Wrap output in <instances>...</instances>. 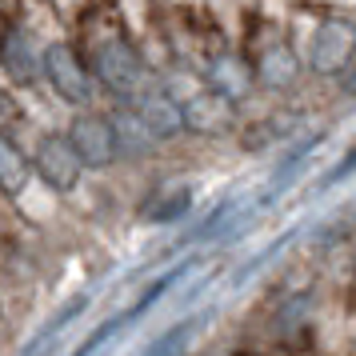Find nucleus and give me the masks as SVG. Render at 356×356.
Masks as SVG:
<instances>
[{
    "mask_svg": "<svg viewBox=\"0 0 356 356\" xmlns=\"http://www.w3.org/2000/svg\"><path fill=\"white\" fill-rule=\"evenodd\" d=\"M33 180V161L17 148V140L8 132H0V193L20 196Z\"/></svg>",
    "mask_w": 356,
    "mask_h": 356,
    "instance_id": "nucleus-5",
    "label": "nucleus"
},
{
    "mask_svg": "<svg viewBox=\"0 0 356 356\" xmlns=\"http://www.w3.org/2000/svg\"><path fill=\"white\" fill-rule=\"evenodd\" d=\"M81 168H84V164L76 161V152H72V145H68V136L49 132V136H40V140H36L33 172L49 184L52 193H72V188H76V180H81Z\"/></svg>",
    "mask_w": 356,
    "mask_h": 356,
    "instance_id": "nucleus-3",
    "label": "nucleus"
},
{
    "mask_svg": "<svg viewBox=\"0 0 356 356\" xmlns=\"http://www.w3.org/2000/svg\"><path fill=\"white\" fill-rule=\"evenodd\" d=\"M68 145L76 152V161L84 168H108V164L120 156V136H116V124L100 113H81L72 124H68Z\"/></svg>",
    "mask_w": 356,
    "mask_h": 356,
    "instance_id": "nucleus-2",
    "label": "nucleus"
},
{
    "mask_svg": "<svg viewBox=\"0 0 356 356\" xmlns=\"http://www.w3.org/2000/svg\"><path fill=\"white\" fill-rule=\"evenodd\" d=\"M353 168H356V148H353V156H348V161L340 164V172H337V177H344V172H353Z\"/></svg>",
    "mask_w": 356,
    "mask_h": 356,
    "instance_id": "nucleus-8",
    "label": "nucleus"
},
{
    "mask_svg": "<svg viewBox=\"0 0 356 356\" xmlns=\"http://www.w3.org/2000/svg\"><path fill=\"white\" fill-rule=\"evenodd\" d=\"M40 76L52 84V92L65 104H88L92 100V72L84 68L81 52L65 40H52L40 52Z\"/></svg>",
    "mask_w": 356,
    "mask_h": 356,
    "instance_id": "nucleus-1",
    "label": "nucleus"
},
{
    "mask_svg": "<svg viewBox=\"0 0 356 356\" xmlns=\"http://www.w3.org/2000/svg\"><path fill=\"white\" fill-rule=\"evenodd\" d=\"M13 120H20V108H17V100L0 88V129H8Z\"/></svg>",
    "mask_w": 356,
    "mask_h": 356,
    "instance_id": "nucleus-7",
    "label": "nucleus"
},
{
    "mask_svg": "<svg viewBox=\"0 0 356 356\" xmlns=\"http://www.w3.org/2000/svg\"><path fill=\"white\" fill-rule=\"evenodd\" d=\"M0 68L13 84H33L40 81V52L33 49V40L24 36L17 20L0 29Z\"/></svg>",
    "mask_w": 356,
    "mask_h": 356,
    "instance_id": "nucleus-4",
    "label": "nucleus"
},
{
    "mask_svg": "<svg viewBox=\"0 0 356 356\" xmlns=\"http://www.w3.org/2000/svg\"><path fill=\"white\" fill-rule=\"evenodd\" d=\"M140 124L148 129V136H172V132H180L184 116H180V108L172 100L148 97V100H140Z\"/></svg>",
    "mask_w": 356,
    "mask_h": 356,
    "instance_id": "nucleus-6",
    "label": "nucleus"
}]
</instances>
